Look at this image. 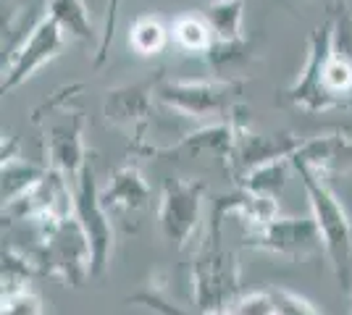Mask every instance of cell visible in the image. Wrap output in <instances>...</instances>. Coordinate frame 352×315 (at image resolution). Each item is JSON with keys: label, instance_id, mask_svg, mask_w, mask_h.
I'll use <instances>...</instances> for the list:
<instances>
[{"label": "cell", "instance_id": "1", "mask_svg": "<svg viewBox=\"0 0 352 315\" xmlns=\"http://www.w3.org/2000/svg\"><path fill=\"white\" fill-rule=\"evenodd\" d=\"M226 221V213L213 202L206 242L192 263V305L200 315L226 310L239 292V257L234 250L223 247Z\"/></svg>", "mask_w": 352, "mask_h": 315}, {"label": "cell", "instance_id": "2", "mask_svg": "<svg viewBox=\"0 0 352 315\" xmlns=\"http://www.w3.org/2000/svg\"><path fill=\"white\" fill-rule=\"evenodd\" d=\"M297 176L305 187L310 200V215L321 231L323 255L329 257V266L334 270L339 289L350 297L352 294V221L342 205L337 192L331 189L329 176L310 171L308 165L292 163Z\"/></svg>", "mask_w": 352, "mask_h": 315}, {"label": "cell", "instance_id": "3", "mask_svg": "<svg viewBox=\"0 0 352 315\" xmlns=\"http://www.w3.org/2000/svg\"><path fill=\"white\" fill-rule=\"evenodd\" d=\"M76 90H82V84L63 87L47 103H43V108L34 110L37 119H50V124L37 121V126H43L47 168L69 181L72 189L92 161L85 145V116L72 105V92Z\"/></svg>", "mask_w": 352, "mask_h": 315}, {"label": "cell", "instance_id": "4", "mask_svg": "<svg viewBox=\"0 0 352 315\" xmlns=\"http://www.w3.org/2000/svg\"><path fill=\"white\" fill-rule=\"evenodd\" d=\"M37 263L43 276L60 279L66 286L79 289L87 279H92V250H89L87 234L76 215H56L37 224Z\"/></svg>", "mask_w": 352, "mask_h": 315}, {"label": "cell", "instance_id": "5", "mask_svg": "<svg viewBox=\"0 0 352 315\" xmlns=\"http://www.w3.org/2000/svg\"><path fill=\"white\" fill-rule=\"evenodd\" d=\"M242 82L236 79H166L158 84L155 97L190 119H208L232 113L239 103Z\"/></svg>", "mask_w": 352, "mask_h": 315}, {"label": "cell", "instance_id": "6", "mask_svg": "<svg viewBox=\"0 0 352 315\" xmlns=\"http://www.w3.org/2000/svg\"><path fill=\"white\" fill-rule=\"evenodd\" d=\"M206 181L176 176L166 179L158 202V229L163 240L184 250L203 224V205H206Z\"/></svg>", "mask_w": 352, "mask_h": 315}, {"label": "cell", "instance_id": "7", "mask_svg": "<svg viewBox=\"0 0 352 315\" xmlns=\"http://www.w3.org/2000/svg\"><path fill=\"white\" fill-rule=\"evenodd\" d=\"M163 82V71H155L142 82L134 84H121L105 92L103 97V119L108 126H113L118 132L132 139L129 150L137 152L145 148L147 126L153 119V97L158 92V84Z\"/></svg>", "mask_w": 352, "mask_h": 315}, {"label": "cell", "instance_id": "8", "mask_svg": "<svg viewBox=\"0 0 352 315\" xmlns=\"http://www.w3.org/2000/svg\"><path fill=\"white\" fill-rule=\"evenodd\" d=\"M242 247L287 260H308L323 253V240L313 215H276L261 229L248 231Z\"/></svg>", "mask_w": 352, "mask_h": 315}, {"label": "cell", "instance_id": "9", "mask_svg": "<svg viewBox=\"0 0 352 315\" xmlns=\"http://www.w3.org/2000/svg\"><path fill=\"white\" fill-rule=\"evenodd\" d=\"M74 215L82 224L87 234L89 250H92V279H103L111 257H113V224L111 213L105 210L100 200V184L95 179V165L92 161L82 171L79 181L74 184Z\"/></svg>", "mask_w": 352, "mask_h": 315}, {"label": "cell", "instance_id": "10", "mask_svg": "<svg viewBox=\"0 0 352 315\" xmlns=\"http://www.w3.org/2000/svg\"><path fill=\"white\" fill-rule=\"evenodd\" d=\"M331 37H334V16H326L321 24L310 32L305 66L287 90V100L294 108H302L308 113H323V110L344 105L323 84V69H326V60L331 53Z\"/></svg>", "mask_w": 352, "mask_h": 315}, {"label": "cell", "instance_id": "11", "mask_svg": "<svg viewBox=\"0 0 352 315\" xmlns=\"http://www.w3.org/2000/svg\"><path fill=\"white\" fill-rule=\"evenodd\" d=\"M66 45H69V37L63 34L58 24L47 14L40 16L34 21V27L27 32L24 43L16 47V53L8 58V66L3 69V84H0L3 95L27 84L43 66L58 58Z\"/></svg>", "mask_w": 352, "mask_h": 315}, {"label": "cell", "instance_id": "12", "mask_svg": "<svg viewBox=\"0 0 352 315\" xmlns=\"http://www.w3.org/2000/svg\"><path fill=\"white\" fill-rule=\"evenodd\" d=\"M137 155H145V158H216L226 171L232 165V155H234V126L232 121H219V124H210L203 126L197 132L184 135L176 145L168 148H155V145H147Z\"/></svg>", "mask_w": 352, "mask_h": 315}, {"label": "cell", "instance_id": "13", "mask_svg": "<svg viewBox=\"0 0 352 315\" xmlns=\"http://www.w3.org/2000/svg\"><path fill=\"white\" fill-rule=\"evenodd\" d=\"M289 161L308 165L316 174L331 176L352 165V135L344 129H337V132L302 137V145Z\"/></svg>", "mask_w": 352, "mask_h": 315}, {"label": "cell", "instance_id": "14", "mask_svg": "<svg viewBox=\"0 0 352 315\" xmlns=\"http://www.w3.org/2000/svg\"><path fill=\"white\" fill-rule=\"evenodd\" d=\"M100 200L105 210H124V213H137L145 210L153 200V189L142 171L134 163L118 165L116 171L108 176V184L100 187Z\"/></svg>", "mask_w": 352, "mask_h": 315}, {"label": "cell", "instance_id": "15", "mask_svg": "<svg viewBox=\"0 0 352 315\" xmlns=\"http://www.w3.org/2000/svg\"><path fill=\"white\" fill-rule=\"evenodd\" d=\"M203 16L216 34V43H245V0H208Z\"/></svg>", "mask_w": 352, "mask_h": 315}, {"label": "cell", "instance_id": "16", "mask_svg": "<svg viewBox=\"0 0 352 315\" xmlns=\"http://www.w3.org/2000/svg\"><path fill=\"white\" fill-rule=\"evenodd\" d=\"M45 14L58 24L69 40L95 43L98 32L85 0H45Z\"/></svg>", "mask_w": 352, "mask_h": 315}, {"label": "cell", "instance_id": "17", "mask_svg": "<svg viewBox=\"0 0 352 315\" xmlns=\"http://www.w3.org/2000/svg\"><path fill=\"white\" fill-rule=\"evenodd\" d=\"M289 165H292L289 158L255 165V168H250L248 174L239 176L236 187L245 189V192H252V195L279 200V195L284 192V187H287V179H289Z\"/></svg>", "mask_w": 352, "mask_h": 315}, {"label": "cell", "instance_id": "18", "mask_svg": "<svg viewBox=\"0 0 352 315\" xmlns=\"http://www.w3.org/2000/svg\"><path fill=\"white\" fill-rule=\"evenodd\" d=\"M0 174H3V205H11L14 200L27 195L32 187H37L50 174V168L32 163L27 158L16 155V158L3 161V171Z\"/></svg>", "mask_w": 352, "mask_h": 315}, {"label": "cell", "instance_id": "19", "mask_svg": "<svg viewBox=\"0 0 352 315\" xmlns=\"http://www.w3.org/2000/svg\"><path fill=\"white\" fill-rule=\"evenodd\" d=\"M171 40L179 50H184L190 56H203V58H208V53L216 45V34L206 21V16L195 14L176 16L171 24Z\"/></svg>", "mask_w": 352, "mask_h": 315}, {"label": "cell", "instance_id": "20", "mask_svg": "<svg viewBox=\"0 0 352 315\" xmlns=\"http://www.w3.org/2000/svg\"><path fill=\"white\" fill-rule=\"evenodd\" d=\"M43 276L40 263L34 253H21L16 247H3V294L0 297H11L19 292H27L32 279Z\"/></svg>", "mask_w": 352, "mask_h": 315}, {"label": "cell", "instance_id": "21", "mask_svg": "<svg viewBox=\"0 0 352 315\" xmlns=\"http://www.w3.org/2000/svg\"><path fill=\"white\" fill-rule=\"evenodd\" d=\"M168 40H171V30L153 14L137 16L129 27V47L140 58H153L163 53Z\"/></svg>", "mask_w": 352, "mask_h": 315}, {"label": "cell", "instance_id": "22", "mask_svg": "<svg viewBox=\"0 0 352 315\" xmlns=\"http://www.w3.org/2000/svg\"><path fill=\"white\" fill-rule=\"evenodd\" d=\"M226 310H229V315H276V305H274L271 292L261 289V292L236 294Z\"/></svg>", "mask_w": 352, "mask_h": 315}, {"label": "cell", "instance_id": "23", "mask_svg": "<svg viewBox=\"0 0 352 315\" xmlns=\"http://www.w3.org/2000/svg\"><path fill=\"white\" fill-rule=\"evenodd\" d=\"M274 305H276V315H321V310L302 294H297L292 289L284 286H268Z\"/></svg>", "mask_w": 352, "mask_h": 315}, {"label": "cell", "instance_id": "24", "mask_svg": "<svg viewBox=\"0 0 352 315\" xmlns=\"http://www.w3.org/2000/svg\"><path fill=\"white\" fill-rule=\"evenodd\" d=\"M126 302H129V305H142V307H147V310H153V313H158V315H200V313H187V310H182L179 305L168 302L161 292H155V289H142V292H137V294L129 297ZM208 315H229V310H219V313H208Z\"/></svg>", "mask_w": 352, "mask_h": 315}, {"label": "cell", "instance_id": "25", "mask_svg": "<svg viewBox=\"0 0 352 315\" xmlns=\"http://www.w3.org/2000/svg\"><path fill=\"white\" fill-rule=\"evenodd\" d=\"M0 315H45L43 297L34 289L19 292L11 297H0Z\"/></svg>", "mask_w": 352, "mask_h": 315}, {"label": "cell", "instance_id": "26", "mask_svg": "<svg viewBox=\"0 0 352 315\" xmlns=\"http://www.w3.org/2000/svg\"><path fill=\"white\" fill-rule=\"evenodd\" d=\"M6 3H11V0H3V8H6Z\"/></svg>", "mask_w": 352, "mask_h": 315}, {"label": "cell", "instance_id": "27", "mask_svg": "<svg viewBox=\"0 0 352 315\" xmlns=\"http://www.w3.org/2000/svg\"><path fill=\"white\" fill-rule=\"evenodd\" d=\"M350 302H352V294H350ZM350 307H352V305H350Z\"/></svg>", "mask_w": 352, "mask_h": 315}]
</instances>
